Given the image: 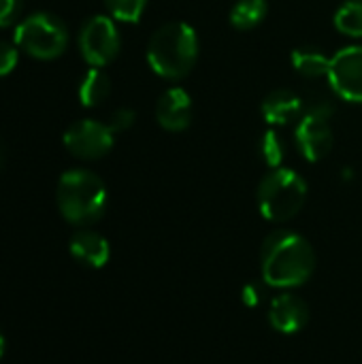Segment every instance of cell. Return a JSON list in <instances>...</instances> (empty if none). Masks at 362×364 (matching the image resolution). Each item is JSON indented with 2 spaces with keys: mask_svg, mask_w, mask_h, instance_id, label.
Returning a JSON list of instances; mask_svg holds the SVG:
<instances>
[{
  "mask_svg": "<svg viewBox=\"0 0 362 364\" xmlns=\"http://www.w3.org/2000/svg\"><path fill=\"white\" fill-rule=\"evenodd\" d=\"M260 269L267 286L292 290L314 275L316 252L303 235L294 230H275L262 243Z\"/></svg>",
  "mask_w": 362,
  "mask_h": 364,
  "instance_id": "6da1fadb",
  "label": "cell"
},
{
  "mask_svg": "<svg viewBox=\"0 0 362 364\" xmlns=\"http://www.w3.org/2000/svg\"><path fill=\"white\" fill-rule=\"evenodd\" d=\"M198 34L186 21H169L160 26L147 43L149 68L169 81L186 79L198 62Z\"/></svg>",
  "mask_w": 362,
  "mask_h": 364,
  "instance_id": "7a4b0ae2",
  "label": "cell"
},
{
  "mask_svg": "<svg viewBox=\"0 0 362 364\" xmlns=\"http://www.w3.org/2000/svg\"><path fill=\"white\" fill-rule=\"evenodd\" d=\"M55 203L68 224L87 228L107 211L105 181L87 168H70L58 181Z\"/></svg>",
  "mask_w": 362,
  "mask_h": 364,
  "instance_id": "3957f363",
  "label": "cell"
},
{
  "mask_svg": "<svg viewBox=\"0 0 362 364\" xmlns=\"http://www.w3.org/2000/svg\"><path fill=\"white\" fill-rule=\"evenodd\" d=\"M307 181L292 168L280 166L271 168L256 192L258 209L265 220L273 224H282L292 220L307 200Z\"/></svg>",
  "mask_w": 362,
  "mask_h": 364,
  "instance_id": "277c9868",
  "label": "cell"
},
{
  "mask_svg": "<svg viewBox=\"0 0 362 364\" xmlns=\"http://www.w3.org/2000/svg\"><path fill=\"white\" fill-rule=\"evenodd\" d=\"M15 45L36 60H53L66 51L68 28L53 13H32L15 28Z\"/></svg>",
  "mask_w": 362,
  "mask_h": 364,
  "instance_id": "5b68a950",
  "label": "cell"
},
{
  "mask_svg": "<svg viewBox=\"0 0 362 364\" xmlns=\"http://www.w3.org/2000/svg\"><path fill=\"white\" fill-rule=\"evenodd\" d=\"M335 109L329 100H318L303 111L294 126V143L299 154L307 162L324 160L335 145V132L331 126Z\"/></svg>",
  "mask_w": 362,
  "mask_h": 364,
  "instance_id": "8992f818",
  "label": "cell"
},
{
  "mask_svg": "<svg viewBox=\"0 0 362 364\" xmlns=\"http://www.w3.org/2000/svg\"><path fill=\"white\" fill-rule=\"evenodd\" d=\"M77 43H79L81 58L92 68H102L111 64L122 49L119 30L111 15H94L85 19L79 30Z\"/></svg>",
  "mask_w": 362,
  "mask_h": 364,
  "instance_id": "52a82bcc",
  "label": "cell"
},
{
  "mask_svg": "<svg viewBox=\"0 0 362 364\" xmlns=\"http://www.w3.org/2000/svg\"><path fill=\"white\" fill-rule=\"evenodd\" d=\"M326 79L341 100L362 105V45H348L335 51Z\"/></svg>",
  "mask_w": 362,
  "mask_h": 364,
  "instance_id": "ba28073f",
  "label": "cell"
},
{
  "mask_svg": "<svg viewBox=\"0 0 362 364\" xmlns=\"http://www.w3.org/2000/svg\"><path fill=\"white\" fill-rule=\"evenodd\" d=\"M115 132L105 122L79 119L64 132V147L81 160H98L113 149Z\"/></svg>",
  "mask_w": 362,
  "mask_h": 364,
  "instance_id": "9c48e42d",
  "label": "cell"
},
{
  "mask_svg": "<svg viewBox=\"0 0 362 364\" xmlns=\"http://www.w3.org/2000/svg\"><path fill=\"white\" fill-rule=\"evenodd\" d=\"M156 119L169 132H183L192 124V96L188 90L169 87L156 102Z\"/></svg>",
  "mask_w": 362,
  "mask_h": 364,
  "instance_id": "30bf717a",
  "label": "cell"
},
{
  "mask_svg": "<svg viewBox=\"0 0 362 364\" xmlns=\"http://www.w3.org/2000/svg\"><path fill=\"white\" fill-rule=\"evenodd\" d=\"M309 322V307L294 294H280L269 305V324L282 335H294Z\"/></svg>",
  "mask_w": 362,
  "mask_h": 364,
  "instance_id": "8fae6325",
  "label": "cell"
},
{
  "mask_svg": "<svg viewBox=\"0 0 362 364\" xmlns=\"http://www.w3.org/2000/svg\"><path fill=\"white\" fill-rule=\"evenodd\" d=\"M303 111L305 105L301 96L286 87L273 90L271 94H267V98L260 105V113L269 126H288L292 122H299Z\"/></svg>",
  "mask_w": 362,
  "mask_h": 364,
  "instance_id": "7c38bea8",
  "label": "cell"
},
{
  "mask_svg": "<svg viewBox=\"0 0 362 364\" xmlns=\"http://www.w3.org/2000/svg\"><path fill=\"white\" fill-rule=\"evenodd\" d=\"M68 250H70V256L77 262H81L83 267H90V269H102L109 262V256H111L109 241L102 235L90 230V228H79L70 237Z\"/></svg>",
  "mask_w": 362,
  "mask_h": 364,
  "instance_id": "4fadbf2b",
  "label": "cell"
},
{
  "mask_svg": "<svg viewBox=\"0 0 362 364\" xmlns=\"http://www.w3.org/2000/svg\"><path fill=\"white\" fill-rule=\"evenodd\" d=\"M290 62H292V68L307 79L326 77L329 68H331V55H326V51L316 45L297 47L290 53Z\"/></svg>",
  "mask_w": 362,
  "mask_h": 364,
  "instance_id": "5bb4252c",
  "label": "cell"
},
{
  "mask_svg": "<svg viewBox=\"0 0 362 364\" xmlns=\"http://www.w3.org/2000/svg\"><path fill=\"white\" fill-rule=\"evenodd\" d=\"M269 15L267 0H237L230 9L228 21L235 30H254Z\"/></svg>",
  "mask_w": 362,
  "mask_h": 364,
  "instance_id": "9a60e30c",
  "label": "cell"
},
{
  "mask_svg": "<svg viewBox=\"0 0 362 364\" xmlns=\"http://www.w3.org/2000/svg\"><path fill=\"white\" fill-rule=\"evenodd\" d=\"M79 100L83 107H98L111 94L109 75L102 68H90L79 83Z\"/></svg>",
  "mask_w": 362,
  "mask_h": 364,
  "instance_id": "2e32d148",
  "label": "cell"
},
{
  "mask_svg": "<svg viewBox=\"0 0 362 364\" xmlns=\"http://www.w3.org/2000/svg\"><path fill=\"white\" fill-rule=\"evenodd\" d=\"M335 30L350 36L362 38V0H348L344 2L333 17Z\"/></svg>",
  "mask_w": 362,
  "mask_h": 364,
  "instance_id": "e0dca14e",
  "label": "cell"
},
{
  "mask_svg": "<svg viewBox=\"0 0 362 364\" xmlns=\"http://www.w3.org/2000/svg\"><path fill=\"white\" fill-rule=\"evenodd\" d=\"M258 156L262 158V162L269 168H280L284 158H286V145L282 141V136L269 128L267 132H262V136L258 139Z\"/></svg>",
  "mask_w": 362,
  "mask_h": 364,
  "instance_id": "ac0fdd59",
  "label": "cell"
},
{
  "mask_svg": "<svg viewBox=\"0 0 362 364\" xmlns=\"http://www.w3.org/2000/svg\"><path fill=\"white\" fill-rule=\"evenodd\" d=\"M105 6L115 21L137 23L147 9V0H105Z\"/></svg>",
  "mask_w": 362,
  "mask_h": 364,
  "instance_id": "d6986e66",
  "label": "cell"
},
{
  "mask_svg": "<svg viewBox=\"0 0 362 364\" xmlns=\"http://www.w3.org/2000/svg\"><path fill=\"white\" fill-rule=\"evenodd\" d=\"M134 111L132 109H126V107H122V109H115L113 113H111V117H109V128L113 130V132H124V130H128L132 124H134Z\"/></svg>",
  "mask_w": 362,
  "mask_h": 364,
  "instance_id": "ffe728a7",
  "label": "cell"
},
{
  "mask_svg": "<svg viewBox=\"0 0 362 364\" xmlns=\"http://www.w3.org/2000/svg\"><path fill=\"white\" fill-rule=\"evenodd\" d=\"M262 299H265V286L260 282H250L241 288V301L245 307L254 309L262 303Z\"/></svg>",
  "mask_w": 362,
  "mask_h": 364,
  "instance_id": "44dd1931",
  "label": "cell"
},
{
  "mask_svg": "<svg viewBox=\"0 0 362 364\" xmlns=\"http://www.w3.org/2000/svg\"><path fill=\"white\" fill-rule=\"evenodd\" d=\"M15 66H17V47L6 41H0V77L9 75Z\"/></svg>",
  "mask_w": 362,
  "mask_h": 364,
  "instance_id": "7402d4cb",
  "label": "cell"
},
{
  "mask_svg": "<svg viewBox=\"0 0 362 364\" xmlns=\"http://www.w3.org/2000/svg\"><path fill=\"white\" fill-rule=\"evenodd\" d=\"M21 11V0H0V28L11 26Z\"/></svg>",
  "mask_w": 362,
  "mask_h": 364,
  "instance_id": "603a6c76",
  "label": "cell"
},
{
  "mask_svg": "<svg viewBox=\"0 0 362 364\" xmlns=\"http://www.w3.org/2000/svg\"><path fill=\"white\" fill-rule=\"evenodd\" d=\"M2 352H4V339H2V335H0V358H2Z\"/></svg>",
  "mask_w": 362,
  "mask_h": 364,
  "instance_id": "cb8c5ba5",
  "label": "cell"
},
{
  "mask_svg": "<svg viewBox=\"0 0 362 364\" xmlns=\"http://www.w3.org/2000/svg\"><path fill=\"white\" fill-rule=\"evenodd\" d=\"M0 166H2V151H0Z\"/></svg>",
  "mask_w": 362,
  "mask_h": 364,
  "instance_id": "d4e9b609",
  "label": "cell"
}]
</instances>
